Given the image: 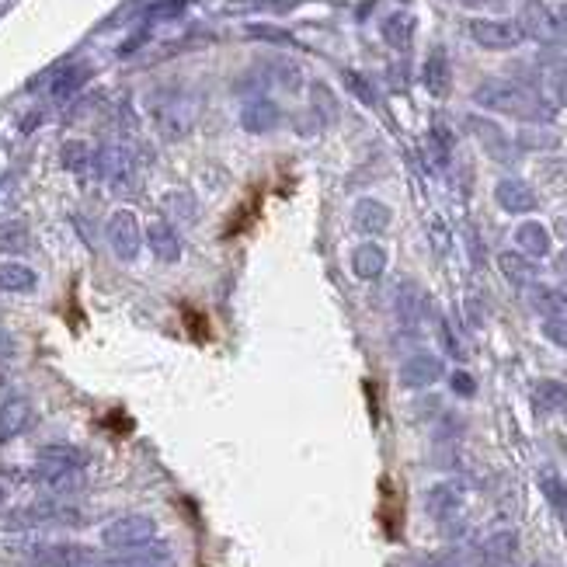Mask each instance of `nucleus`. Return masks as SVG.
<instances>
[{
  "label": "nucleus",
  "mask_w": 567,
  "mask_h": 567,
  "mask_svg": "<svg viewBox=\"0 0 567 567\" xmlns=\"http://www.w3.org/2000/svg\"><path fill=\"white\" fill-rule=\"evenodd\" d=\"M519 32L522 39H536V42H557V35H561V25H557L554 11H547L543 4H536V0H529L526 7H522L519 14Z\"/></svg>",
  "instance_id": "11"
},
{
  "label": "nucleus",
  "mask_w": 567,
  "mask_h": 567,
  "mask_svg": "<svg viewBox=\"0 0 567 567\" xmlns=\"http://www.w3.org/2000/svg\"><path fill=\"white\" fill-rule=\"evenodd\" d=\"M421 81H425L428 94L432 98H446L449 87H453V70H449V56L442 49H432L425 60V70H421Z\"/></svg>",
  "instance_id": "20"
},
{
  "label": "nucleus",
  "mask_w": 567,
  "mask_h": 567,
  "mask_svg": "<svg viewBox=\"0 0 567 567\" xmlns=\"http://www.w3.org/2000/svg\"><path fill=\"white\" fill-rule=\"evenodd\" d=\"M557 307H567V289L564 293H557Z\"/></svg>",
  "instance_id": "46"
},
{
  "label": "nucleus",
  "mask_w": 567,
  "mask_h": 567,
  "mask_svg": "<svg viewBox=\"0 0 567 567\" xmlns=\"http://www.w3.org/2000/svg\"><path fill=\"white\" fill-rule=\"evenodd\" d=\"M550 91H554V98L567 105V67H550Z\"/></svg>",
  "instance_id": "37"
},
{
  "label": "nucleus",
  "mask_w": 567,
  "mask_h": 567,
  "mask_svg": "<svg viewBox=\"0 0 567 567\" xmlns=\"http://www.w3.org/2000/svg\"><path fill=\"white\" fill-rule=\"evenodd\" d=\"M35 481L46 487L53 498H70V494H81L87 477L84 470H74V467H53V463H39L35 467Z\"/></svg>",
  "instance_id": "12"
},
{
  "label": "nucleus",
  "mask_w": 567,
  "mask_h": 567,
  "mask_svg": "<svg viewBox=\"0 0 567 567\" xmlns=\"http://www.w3.org/2000/svg\"><path fill=\"white\" fill-rule=\"evenodd\" d=\"M449 387H453V394H460V397H474L477 394V380L470 373H463V369H456V373L449 376Z\"/></svg>",
  "instance_id": "35"
},
{
  "label": "nucleus",
  "mask_w": 567,
  "mask_h": 567,
  "mask_svg": "<svg viewBox=\"0 0 567 567\" xmlns=\"http://www.w3.org/2000/svg\"><path fill=\"white\" fill-rule=\"evenodd\" d=\"M28 421H32V404L28 401H4L0 404V442L11 439V435L25 432Z\"/></svg>",
  "instance_id": "25"
},
{
  "label": "nucleus",
  "mask_w": 567,
  "mask_h": 567,
  "mask_svg": "<svg viewBox=\"0 0 567 567\" xmlns=\"http://www.w3.org/2000/svg\"><path fill=\"white\" fill-rule=\"evenodd\" d=\"M39 463H53V467L84 470V467H87V453H84L81 446H70V442H49V446L39 449Z\"/></svg>",
  "instance_id": "26"
},
{
  "label": "nucleus",
  "mask_w": 567,
  "mask_h": 567,
  "mask_svg": "<svg viewBox=\"0 0 567 567\" xmlns=\"http://www.w3.org/2000/svg\"><path fill=\"white\" fill-rule=\"evenodd\" d=\"M181 7H188V0H157V4L150 7V18H157V21L174 18V14H178Z\"/></svg>",
  "instance_id": "39"
},
{
  "label": "nucleus",
  "mask_w": 567,
  "mask_h": 567,
  "mask_svg": "<svg viewBox=\"0 0 567 567\" xmlns=\"http://www.w3.org/2000/svg\"><path fill=\"white\" fill-rule=\"evenodd\" d=\"M467 129L481 140V147L494 157V161H501V164L515 161V143L508 140L505 129H501L498 122L484 119V115H467Z\"/></svg>",
  "instance_id": "10"
},
{
  "label": "nucleus",
  "mask_w": 567,
  "mask_h": 567,
  "mask_svg": "<svg viewBox=\"0 0 567 567\" xmlns=\"http://www.w3.org/2000/svg\"><path fill=\"white\" fill-rule=\"evenodd\" d=\"M543 338L557 348H567V314H550L543 321Z\"/></svg>",
  "instance_id": "33"
},
{
  "label": "nucleus",
  "mask_w": 567,
  "mask_h": 567,
  "mask_svg": "<svg viewBox=\"0 0 567 567\" xmlns=\"http://www.w3.org/2000/svg\"><path fill=\"white\" fill-rule=\"evenodd\" d=\"M18 561L32 567H81L94 561V550L84 543H28L18 550Z\"/></svg>",
  "instance_id": "4"
},
{
  "label": "nucleus",
  "mask_w": 567,
  "mask_h": 567,
  "mask_svg": "<svg viewBox=\"0 0 567 567\" xmlns=\"http://www.w3.org/2000/svg\"><path fill=\"white\" fill-rule=\"evenodd\" d=\"M352 227L359 234H383L390 227V206L380 199H359L352 209Z\"/></svg>",
  "instance_id": "18"
},
{
  "label": "nucleus",
  "mask_w": 567,
  "mask_h": 567,
  "mask_svg": "<svg viewBox=\"0 0 567 567\" xmlns=\"http://www.w3.org/2000/svg\"><path fill=\"white\" fill-rule=\"evenodd\" d=\"M167 209H174L181 220H195V199H192V195H185V192L167 195Z\"/></svg>",
  "instance_id": "34"
},
{
  "label": "nucleus",
  "mask_w": 567,
  "mask_h": 567,
  "mask_svg": "<svg viewBox=\"0 0 567 567\" xmlns=\"http://www.w3.org/2000/svg\"><path fill=\"white\" fill-rule=\"evenodd\" d=\"M526 4H529V0H526Z\"/></svg>",
  "instance_id": "50"
},
{
  "label": "nucleus",
  "mask_w": 567,
  "mask_h": 567,
  "mask_svg": "<svg viewBox=\"0 0 567 567\" xmlns=\"http://www.w3.org/2000/svg\"><path fill=\"white\" fill-rule=\"evenodd\" d=\"M439 334H442V345H446V352L453 355V359H460L463 352H460V345H456V338H453V331H449V324H446V321L439 324Z\"/></svg>",
  "instance_id": "40"
},
{
  "label": "nucleus",
  "mask_w": 567,
  "mask_h": 567,
  "mask_svg": "<svg viewBox=\"0 0 567 567\" xmlns=\"http://www.w3.org/2000/svg\"><path fill=\"white\" fill-rule=\"evenodd\" d=\"M14 355V338L7 331H0V359H11Z\"/></svg>",
  "instance_id": "42"
},
{
  "label": "nucleus",
  "mask_w": 567,
  "mask_h": 567,
  "mask_svg": "<svg viewBox=\"0 0 567 567\" xmlns=\"http://www.w3.org/2000/svg\"><path fill=\"white\" fill-rule=\"evenodd\" d=\"M60 161H63L67 171L84 174L87 167L94 164V154H91V147H87L84 140H67V143H63V150H60Z\"/></svg>",
  "instance_id": "31"
},
{
  "label": "nucleus",
  "mask_w": 567,
  "mask_h": 567,
  "mask_svg": "<svg viewBox=\"0 0 567 567\" xmlns=\"http://www.w3.org/2000/svg\"><path fill=\"white\" fill-rule=\"evenodd\" d=\"M421 567H460V557H456V554H439V557H428Z\"/></svg>",
  "instance_id": "41"
},
{
  "label": "nucleus",
  "mask_w": 567,
  "mask_h": 567,
  "mask_svg": "<svg viewBox=\"0 0 567 567\" xmlns=\"http://www.w3.org/2000/svg\"><path fill=\"white\" fill-rule=\"evenodd\" d=\"M494 199H498V206L505 209V213H515V216L533 213V209H536V192L519 178L498 181V188H494Z\"/></svg>",
  "instance_id": "15"
},
{
  "label": "nucleus",
  "mask_w": 567,
  "mask_h": 567,
  "mask_svg": "<svg viewBox=\"0 0 567 567\" xmlns=\"http://www.w3.org/2000/svg\"><path fill=\"white\" fill-rule=\"evenodd\" d=\"M554 18H557V25H561V32H567V4H561L554 11Z\"/></svg>",
  "instance_id": "43"
},
{
  "label": "nucleus",
  "mask_w": 567,
  "mask_h": 567,
  "mask_svg": "<svg viewBox=\"0 0 567 567\" xmlns=\"http://www.w3.org/2000/svg\"><path fill=\"white\" fill-rule=\"evenodd\" d=\"M460 508H463V484L439 481L425 491V512L432 515V519L446 522V519H453Z\"/></svg>",
  "instance_id": "13"
},
{
  "label": "nucleus",
  "mask_w": 567,
  "mask_h": 567,
  "mask_svg": "<svg viewBox=\"0 0 567 567\" xmlns=\"http://www.w3.org/2000/svg\"><path fill=\"white\" fill-rule=\"evenodd\" d=\"M519 143H522V147H557V136L554 133H536V129H526V133H519Z\"/></svg>",
  "instance_id": "38"
},
{
  "label": "nucleus",
  "mask_w": 567,
  "mask_h": 567,
  "mask_svg": "<svg viewBox=\"0 0 567 567\" xmlns=\"http://www.w3.org/2000/svg\"><path fill=\"white\" fill-rule=\"evenodd\" d=\"M557 272H564V275H567V254H564L561 261H557Z\"/></svg>",
  "instance_id": "47"
},
{
  "label": "nucleus",
  "mask_w": 567,
  "mask_h": 567,
  "mask_svg": "<svg viewBox=\"0 0 567 567\" xmlns=\"http://www.w3.org/2000/svg\"><path fill=\"white\" fill-rule=\"evenodd\" d=\"M564 414H567V407H564Z\"/></svg>",
  "instance_id": "49"
},
{
  "label": "nucleus",
  "mask_w": 567,
  "mask_h": 567,
  "mask_svg": "<svg viewBox=\"0 0 567 567\" xmlns=\"http://www.w3.org/2000/svg\"><path fill=\"white\" fill-rule=\"evenodd\" d=\"M147 244H150V251H154V258L161 261V265H174V261L181 258V237L167 220L150 223V227H147Z\"/></svg>",
  "instance_id": "17"
},
{
  "label": "nucleus",
  "mask_w": 567,
  "mask_h": 567,
  "mask_svg": "<svg viewBox=\"0 0 567 567\" xmlns=\"http://www.w3.org/2000/svg\"><path fill=\"white\" fill-rule=\"evenodd\" d=\"M247 32H251L254 39H265V42H293V35L282 32V28H275V25H251Z\"/></svg>",
  "instance_id": "36"
},
{
  "label": "nucleus",
  "mask_w": 567,
  "mask_h": 567,
  "mask_svg": "<svg viewBox=\"0 0 567 567\" xmlns=\"http://www.w3.org/2000/svg\"><path fill=\"white\" fill-rule=\"evenodd\" d=\"M442 373H446V362H442L439 355L414 352L411 359L401 362L397 380H401V387H407V390H425V387H432L435 380H442Z\"/></svg>",
  "instance_id": "9"
},
{
  "label": "nucleus",
  "mask_w": 567,
  "mask_h": 567,
  "mask_svg": "<svg viewBox=\"0 0 567 567\" xmlns=\"http://www.w3.org/2000/svg\"><path fill=\"white\" fill-rule=\"evenodd\" d=\"M345 87L355 94V98L362 101V105H376V91H373V84H369L366 77L359 74V70H345Z\"/></svg>",
  "instance_id": "32"
},
{
  "label": "nucleus",
  "mask_w": 567,
  "mask_h": 567,
  "mask_svg": "<svg viewBox=\"0 0 567 567\" xmlns=\"http://www.w3.org/2000/svg\"><path fill=\"white\" fill-rule=\"evenodd\" d=\"M81 522H84L81 508L60 498H42L0 515V529H7V533H25V529H42V526H81Z\"/></svg>",
  "instance_id": "2"
},
{
  "label": "nucleus",
  "mask_w": 567,
  "mask_h": 567,
  "mask_svg": "<svg viewBox=\"0 0 567 567\" xmlns=\"http://www.w3.org/2000/svg\"><path fill=\"white\" fill-rule=\"evenodd\" d=\"M463 4H470V7H491V4H498V0H463Z\"/></svg>",
  "instance_id": "45"
},
{
  "label": "nucleus",
  "mask_w": 567,
  "mask_h": 567,
  "mask_svg": "<svg viewBox=\"0 0 567 567\" xmlns=\"http://www.w3.org/2000/svg\"><path fill=\"white\" fill-rule=\"evenodd\" d=\"M4 498H7V491H4V484H0V505H4Z\"/></svg>",
  "instance_id": "48"
},
{
  "label": "nucleus",
  "mask_w": 567,
  "mask_h": 567,
  "mask_svg": "<svg viewBox=\"0 0 567 567\" xmlns=\"http://www.w3.org/2000/svg\"><path fill=\"white\" fill-rule=\"evenodd\" d=\"M474 101L481 108H491V112L515 115V119H529V122L550 119L547 101H543L536 91H529L526 84H515V81H498V77H494V81H484L474 91Z\"/></svg>",
  "instance_id": "1"
},
{
  "label": "nucleus",
  "mask_w": 567,
  "mask_h": 567,
  "mask_svg": "<svg viewBox=\"0 0 567 567\" xmlns=\"http://www.w3.org/2000/svg\"><path fill=\"white\" fill-rule=\"evenodd\" d=\"M87 77H91V67H87V63H70V67H63L53 74L49 94H53V101H70L87 84Z\"/></svg>",
  "instance_id": "22"
},
{
  "label": "nucleus",
  "mask_w": 567,
  "mask_h": 567,
  "mask_svg": "<svg viewBox=\"0 0 567 567\" xmlns=\"http://www.w3.org/2000/svg\"><path fill=\"white\" fill-rule=\"evenodd\" d=\"M94 167H98V174L115 192H129L136 185V164L126 147H101L94 154Z\"/></svg>",
  "instance_id": "7"
},
{
  "label": "nucleus",
  "mask_w": 567,
  "mask_h": 567,
  "mask_svg": "<svg viewBox=\"0 0 567 567\" xmlns=\"http://www.w3.org/2000/svg\"><path fill=\"white\" fill-rule=\"evenodd\" d=\"M157 540V522L150 515H119L112 519L105 529H101V543L108 550H119V554H129V550H143Z\"/></svg>",
  "instance_id": "3"
},
{
  "label": "nucleus",
  "mask_w": 567,
  "mask_h": 567,
  "mask_svg": "<svg viewBox=\"0 0 567 567\" xmlns=\"http://www.w3.org/2000/svg\"><path fill=\"white\" fill-rule=\"evenodd\" d=\"M515 244L526 258H547L550 254V230L536 220H526L515 227Z\"/></svg>",
  "instance_id": "23"
},
{
  "label": "nucleus",
  "mask_w": 567,
  "mask_h": 567,
  "mask_svg": "<svg viewBox=\"0 0 567 567\" xmlns=\"http://www.w3.org/2000/svg\"><path fill=\"white\" fill-rule=\"evenodd\" d=\"M533 404L540 407V411H564L567 407V387L561 380H540L533 390Z\"/></svg>",
  "instance_id": "29"
},
{
  "label": "nucleus",
  "mask_w": 567,
  "mask_h": 567,
  "mask_svg": "<svg viewBox=\"0 0 567 567\" xmlns=\"http://www.w3.org/2000/svg\"><path fill=\"white\" fill-rule=\"evenodd\" d=\"M150 112H154V126L161 129V136H167V140L185 136L195 122V105L185 98V94H167V91L157 94Z\"/></svg>",
  "instance_id": "5"
},
{
  "label": "nucleus",
  "mask_w": 567,
  "mask_h": 567,
  "mask_svg": "<svg viewBox=\"0 0 567 567\" xmlns=\"http://www.w3.org/2000/svg\"><path fill=\"white\" fill-rule=\"evenodd\" d=\"M554 230H557V237H561V241L567 244V213L561 216V220H557V227H554Z\"/></svg>",
  "instance_id": "44"
},
{
  "label": "nucleus",
  "mask_w": 567,
  "mask_h": 567,
  "mask_svg": "<svg viewBox=\"0 0 567 567\" xmlns=\"http://www.w3.org/2000/svg\"><path fill=\"white\" fill-rule=\"evenodd\" d=\"M477 554H481V561L487 567H508L519 557V533L515 529H498V533H491L481 543Z\"/></svg>",
  "instance_id": "14"
},
{
  "label": "nucleus",
  "mask_w": 567,
  "mask_h": 567,
  "mask_svg": "<svg viewBox=\"0 0 567 567\" xmlns=\"http://www.w3.org/2000/svg\"><path fill=\"white\" fill-rule=\"evenodd\" d=\"M411 35H414V18L407 11H394L387 21H383V39H387L394 49L411 46Z\"/></svg>",
  "instance_id": "28"
},
{
  "label": "nucleus",
  "mask_w": 567,
  "mask_h": 567,
  "mask_svg": "<svg viewBox=\"0 0 567 567\" xmlns=\"http://www.w3.org/2000/svg\"><path fill=\"white\" fill-rule=\"evenodd\" d=\"M35 272L21 261H4L0 265V293H32L35 289Z\"/></svg>",
  "instance_id": "27"
},
{
  "label": "nucleus",
  "mask_w": 567,
  "mask_h": 567,
  "mask_svg": "<svg viewBox=\"0 0 567 567\" xmlns=\"http://www.w3.org/2000/svg\"><path fill=\"white\" fill-rule=\"evenodd\" d=\"M241 126L247 133H268V129L279 126V105H275L272 98H247L244 108H241Z\"/></svg>",
  "instance_id": "16"
},
{
  "label": "nucleus",
  "mask_w": 567,
  "mask_h": 567,
  "mask_svg": "<svg viewBox=\"0 0 567 567\" xmlns=\"http://www.w3.org/2000/svg\"><path fill=\"white\" fill-rule=\"evenodd\" d=\"M498 268H501V275H505L512 286H519V289H526V286H533L536 282V265H533V258H526L522 251H501L498 254Z\"/></svg>",
  "instance_id": "24"
},
{
  "label": "nucleus",
  "mask_w": 567,
  "mask_h": 567,
  "mask_svg": "<svg viewBox=\"0 0 567 567\" xmlns=\"http://www.w3.org/2000/svg\"><path fill=\"white\" fill-rule=\"evenodd\" d=\"M470 39L481 49H494V53H505L515 49L522 42V32L515 21H501V18H474L470 21Z\"/></svg>",
  "instance_id": "8"
},
{
  "label": "nucleus",
  "mask_w": 567,
  "mask_h": 567,
  "mask_svg": "<svg viewBox=\"0 0 567 567\" xmlns=\"http://www.w3.org/2000/svg\"><path fill=\"white\" fill-rule=\"evenodd\" d=\"M105 237H108V247L119 261H133L143 247V227L136 220L133 209H115L105 223Z\"/></svg>",
  "instance_id": "6"
},
{
  "label": "nucleus",
  "mask_w": 567,
  "mask_h": 567,
  "mask_svg": "<svg viewBox=\"0 0 567 567\" xmlns=\"http://www.w3.org/2000/svg\"><path fill=\"white\" fill-rule=\"evenodd\" d=\"M167 547H143V550H129V554L122 557H94V561H87L81 567H164L167 564Z\"/></svg>",
  "instance_id": "19"
},
{
  "label": "nucleus",
  "mask_w": 567,
  "mask_h": 567,
  "mask_svg": "<svg viewBox=\"0 0 567 567\" xmlns=\"http://www.w3.org/2000/svg\"><path fill=\"white\" fill-rule=\"evenodd\" d=\"M28 244H32V234L21 220H7L0 223V251L4 254H25Z\"/></svg>",
  "instance_id": "30"
},
{
  "label": "nucleus",
  "mask_w": 567,
  "mask_h": 567,
  "mask_svg": "<svg viewBox=\"0 0 567 567\" xmlns=\"http://www.w3.org/2000/svg\"><path fill=\"white\" fill-rule=\"evenodd\" d=\"M383 268H387V251H383L380 244H359L352 251V275L362 282H373L383 275Z\"/></svg>",
  "instance_id": "21"
}]
</instances>
